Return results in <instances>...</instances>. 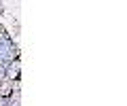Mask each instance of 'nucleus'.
Instances as JSON below:
<instances>
[{
	"instance_id": "1",
	"label": "nucleus",
	"mask_w": 127,
	"mask_h": 106,
	"mask_svg": "<svg viewBox=\"0 0 127 106\" xmlns=\"http://www.w3.org/2000/svg\"><path fill=\"white\" fill-rule=\"evenodd\" d=\"M13 93V85L9 83V81H2L0 83V98H6V96H11Z\"/></svg>"
},
{
	"instance_id": "2",
	"label": "nucleus",
	"mask_w": 127,
	"mask_h": 106,
	"mask_svg": "<svg viewBox=\"0 0 127 106\" xmlns=\"http://www.w3.org/2000/svg\"><path fill=\"white\" fill-rule=\"evenodd\" d=\"M6 74H9V78H17V76H19V70L15 68V66H9V70H6Z\"/></svg>"
}]
</instances>
